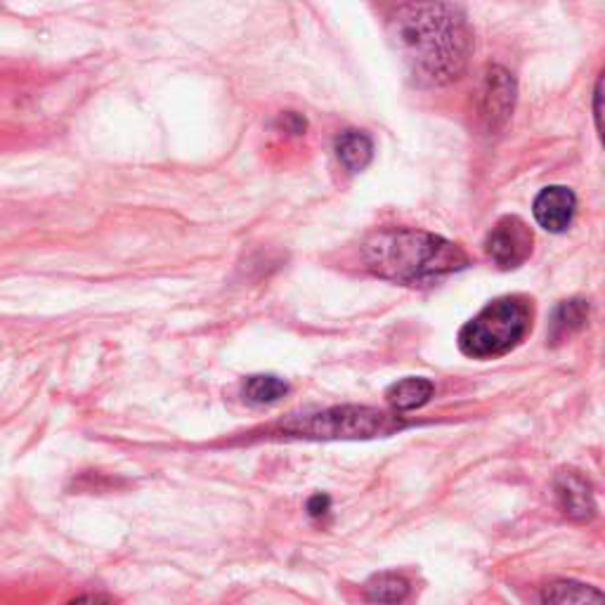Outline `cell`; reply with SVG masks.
Segmentation results:
<instances>
[{"label":"cell","instance_id":"1","mask_svg":"<svg viewBox=\"0 0 605 605\" xmlns=\"http://www.w3.org/2000/svg\"><path fill=\"white\" fill-rule=\"evenodd\" d=\"M388 34L409 76L419 86H447L469 66L473 32L459 5H397L388 17Z\"/></svg>","mask_w":605,"mask_h":605},{"label":"cell","instance_id":"10","mask_svg":"<svg viewBox=\"0 0 605 605\" xmlns=\"http://www.w3.org/2000/svg\"><path fill=\"white\" fill-rule=\"evenodd\" d=\"M433 393L435 386L429 379L407 376L403 381L393 383V386L386 391V400L395 411H411L429 403Z\"/></svg>","mask_w":605,"mask_h":605},{"label":"cell","instance_id":"17","mask_svg":"<svg viewBox=\"0 0 605 605\" xmlns=\"http://www.w3.org/2000/svg\"><path fill=\"white\" fill-rule=\"evenodd\" d=\"M66 605H109V598L102 594H86V596H78L74 601H69Z\"/></svg>","mask_w":605,"mask_h":605},{"label":"cell","instance_id":"8","mask_svg":"<svg viewBox=\"0 0 605 605\" xmlns=\"http://www.w3.org/2000/svg\"><path fill=\"white\" fill-rule=\"evenodd\" d=\"M554 490H556L560 511L570 520L584 522L594 518L596 514L594 492H591V485L584 476H580L577 471H560L556 476Z\"/></svg>","mask_w":605,"mask_h":605},{"label":"cell","instance_id":"7","mask_svg":"<svg viewBox=\"0 0 605 605\" xmlns=\"http://www.w3.org/2000/svg\"><path fill=\"white\" fill-rule=\"evenodd\" d=\"M532 213L540 227H544L546 232H554V235H560V232H566L572 225L577 213L575 192L563 185H552L542 189L538 199H534Z\"/></svg>","mask_w":605,"mask_h":605},{"label":"cell","instance_id":"11","mask_svg":"<svg viewBox=\"0 0 605 605\" xmlns=\"http://www.w3.org/2000/svg\"><path fill=\"white\" fill-rule=\"evenodd\" d=\"M411 584L400 572H379L365 584V598L376 605H400L407 601Z\"/></svg>","mask_w":605,"mask_h":605},{"label":"cell","instance_id":"9","mask_svg":"<svg viewBox=\"0 0 605 605\" xmlns=\"http://www.w3.org/2000/svg\"><path fill=\"white\" fill-rule=\"evenodd\" d=\"M334 149L338 161L350 173L365 171L371 163V159H374V143H371V137L365 131H355V128L343 131L336 137Z\"/></svg>","mask_w":605,"mask_h":605},{"label":"cell","instance_id":"16","mask_svg":"<svg viewBox=\"0 0 605 605\" xmlns=\"http://www.w3.org/2000/svg\"><path fill=\"white\" fill-rule=\"evenodd\" d=\"M282 126L288 131V133H294V135H300L302 131H306V119L294 114V112H288L282 116Z\"/></svg>","mask_w":605,"mask_h":605},{"label":"cell","instance_id":"6","mask_svg":"<svg viewBox=\"0 0 605 605\" xmlns=\"http://www.w3.org/2000/svg\"><path fill=\"white\" fill-rule=\"evenodd\" d=\"M532 230L526 220L518 215H504L497 225L490 230L485 239V251L499 270L520 268L532 254Z\"/></svg>","mask_w":605,"mask_h":605},{"label":"cell","instance_id":"15","mask_svg":"<svg viewBox=\"0 0 605 605\" xmlns=\"http://www.w3.org/2000/svg\"><path fill=\"white\" fill-rule=\"evenodd\" d=\"M329 504H332V502H329L326 494H314V497L308 502V514L312 518H320L329 511Z\"/></svg>","mask_w":605,"mask_h":605},{"label":"cell","instance_id":"12","mask_svg":"<svg viewBox=\"0 0 605 605\" xmlns=\"http://www.w3.org/2000/svg\"><path fill=\"white\" fill-rule=\"evenodd\" d=\"M544 605H603V594L580 582H554L542 591Z\"/></svg>","mask_w":605,"mask_h":605},{"label":"cell","instance_id":"18","mask_svg":"<svg viewBox=\"0 0 605 605\" xmlns=\"http://www.w3.org/2000/svg\"><path fill=\"white\" fill-rule=\"evenodd\" d=\"M601 86H603V81L598 78V84H596V92H594V116H596V128L601 131Z\"/></svg>","mask_w":605,"mask_h":605},{"label":"cell","instance_id":"5","mask_svg":"<svg viewBox=\"0 0 605 605\" xmlns=\"http://www.w3.org/2000/svg\"><path fill=\"white\" fill-rule=\"evenodd\" d=\"M516 78L502 66H487L478 90V116L485 131H499L516 107Z\"/></svg>","mask_w":605,"mask_h":605},{"label":"cell","instance_id":"2","mask_svg":"<svg viewBox=\"0 0 605 605\" xmlns=\"http://www.w3.org/2000/svg\"><path fill=\"white\" fill-rule=\"evenodd\" d=\"M362 258L376 277L403 286H431L469 268V256L459 244L407 227L371 235L362 246Z\"/></svg>","mask_w":605,"mask_h":605},{"label":"cell","instance_id":"3","mask_svg":"<svg viewBox=\"0 0 605 605\" xmlns=\"http://www.w3.org/2000/svg\"><path fill=\"white\" fill-rule=\"evenodd\" d=\"M530 329L532 302L526 296H502L461 326L459 350L471 360H497L518 348Z\"/></svg>","mask_w":605,"mask_h":605},{"label":"cell","instance_id":"14","mask_svg":"<svg viewBox=\"0 0 605 605\" xmlns=\"http://www.w3.org/2000/svg\"><path fill=\"white\" fill-rule=\"evenodd\" d=\"M589 320V306L584 300H566L560 302L552 322V338L560 341L570 336L577 329H582Z\"/></svg>","mask_w":605,"mask_h":605},{"label":"cell","instance_id":"13","mask_svg":"<svg viewBox=\"0 0 605 605\" xmlns=\"http://www.w3.org/2000/svg\"><path fill=\"white\" fill-rule=\"evenodd\" d=\"M286 393H288V383L280 376H272V374L249 376L242 386L244 400L249 405H256V407L280 403L282 397H286Z\"/></svg>","mask_w":605,"mask_h":605},{"label":"cell","instance_id":"4","mask_svg":"<svg viewBox=\"0 0 605 605\" xmlns=\"http://www.w3.org/2000/svg\"><path fill=\"white\" fill-rule=\"evenodd\" d=\"M405 425L407 421L383 409L343 405L314 411V415L292 417L280 425V433L306 440H369L376 435H393L403 431Z\"/></svg>","mask_w":605,"mask_h":605}]
</instances>
